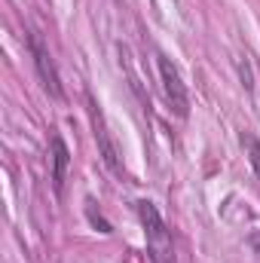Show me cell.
<instances>
[{
    "instance_id": "1",
    "label": "cell",
    "mask_w": 260,
    "mask_h": 263,
    "mask_svg": "<svg viewBox=\"0 0 260 263\" xmlns=\"http://www.w3.org/2000/svg\"><path fill=\"white\" fill-rule=\"evenodd\" d=\"M138 220L144 227V239H147V254L153 263H175V242H172V230L165 227L162 214L156 211L153 202L141 199L138 205Z\"/></svg>"
},
{
    "instance_id": "2",
    "label": "cell",
    "mask_w": 260,
    "mask_h": 263,
    "mask_svg": "<svg viewBox=\"0 0 260 263\" xmlns=\"http://www.w3.org/2000/svg\"><path fill=\"white\" fill-rule=\"evenodd\" d=\"M25 43H28V52H31V59H34V70H37V77H40V83H43V89L55 98V101H65V89H62V77H59V67L52 62V52H49V46L43 43V37H40V31H28L25 34Z\"/></svg>"
},
{
    "instance_id": "3",
    "label": "cell",
    "mask_w": 260,
    "mask_h": 263,
    "mask_svg": "<svg viewBox=\"0 0 260 263\" xmlns=\"http://www.w3.org/2000/svg\"><path fill=\"white\" fill-rule=\"evenodd\" d=\"M156 67H159V80H162V95L169 101V107L184 120L190 114V95H187V86L178 73V67L172 65L165 55H156Z\"/></svg>"
},
{
    "instance_id": "4",
    "label": "cell",
    "mask_w": 260,
    "mask_h": 263,
    "mask_svg": "<svg viewBox=\"0 0 260 263\" xmlns=\"http://www.w3.org/2000/svg\"><path fill=\"white\" fill-rule=\"evenodd\" d=\"M89 114H92L95 141H98V150H101V159H104V165H107L110 172L123 175V165H120V150H117V144H114L110 132H107V126H104V117H101V110L95 107V101H89Z\"/></svg>"
},
{
    "instance_id": "5",
    "label": "cell",
    "mask_w": 260,
    "mask_h": 263,
    "mask_svg": "<svg viewBox=\"0 0 260 263\" xmlns=\"http://www.w3.org/2000/svg\"><path fill=\"white\" fill-rule=\"evenodd\" d=\"M49 150H52V187H55V193H62L67 178V165H70V150H67L62 135H52Z\"/></svg>"
},
{
    "instance_id": "6",
    "label": "cell",
    "mask_w": 260,
    "mask_h": 263,
    "mask_svg": "<svg viewBox=\"0 0 260 263\" xmlns=\"http://www.w3.org/2000/svg\"><path fill=\"white\" fill-rule=\"evenodd\" d=\"M242 144L248 150V162H251V168H254V175H257V181H260V141L254 135H242Z\"/></svg>"
},
{
    "instance_id": "7",
    "label": "cell",
    "mask_w": 260,
    "mask_h": 263,
    "mask_svg": "<svg viewBox=\"0 0 260 263\" xmlns=\"http://www.w3.org/2000/svg\"><path fill=\"white\" fill-rule=\"evenodd\" d=\"M86 214H89V220H92L95 227H101V233H110V223H107L101 214H95V202H86Z\"/></svg>"
},
{
    "instance_id": "8",
    "label": "cell",
    "mask_w": 260,
    "mask_h": 263,
    "mask_svg": "<svg viewBox=\"0 0 260 263\" xmlns=\"http://www.w3.org/2000/svg\"><path fill=\"white\" fill-rule=\"evenodd\" d=\"M239 73H242V83H245L248 89H254V77H251V67H248V59H245V62H239Z\"/></svg>"
}]
</instances>
